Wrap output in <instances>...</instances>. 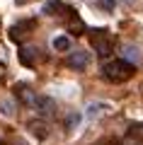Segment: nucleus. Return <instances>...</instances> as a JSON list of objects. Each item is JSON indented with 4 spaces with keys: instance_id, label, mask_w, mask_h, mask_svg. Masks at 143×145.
Wrapping results in <instances>:
<instances>
[{
    "instance_id": "nucleus-10",
    "label": "nucleus",
    "mask_w": 143,
    "mask_h": 145,
    "mask_svg": "<svg viewBox=\"0 0 143 145\" xmlns=\"http://www.w3.org/2000/svg\"><path fill=\"white\" fill-rule=\"evenodd\" d=\"M53 48L61 51V53L71 51V39H68V36H56V39H53Z\"/></svg>"
},
{
    "instance_id": "nucleus-6",
    "label": "nucleus",
    "mask_w": 143,
    "mask_h": 145,
    "mask_svg": "<svg viewBox=\"0 0 143 145\" xmlns=\"http://www.w3.org/2000/svg\"><path fill=\"white\" fill-rule=\"evenodd\" d=\"M17 97H20V102L27 104V106H34L36 104V94L32 92V87H27V85H17Z\"/></svg>"
},
{
    "instance_id": "nucleus-12",
    "label": "nucleus",
    "mask_w": 143,
    "mask_h": 145,
    "mask_svg": "<svg viewBox=\"0 0 143 145\" xmlns=\"http://www.w3.org/2000/svg\"><path fill=\"white\" fill-rule=\"evenodd\" d=\"M29 128L34 131V135H39V138H46V126H44V123H39V121H32Z\"/></svg>"
},
{
    "instance_id": "nucleus-8",
    "label": "nucleus",
    "mask_w": 143,
    "mask_h": 145,
    "mask_svg": "<svg viewBox=\"0 0 143 145\" xmlns=\"http://www.w3.org/2000/svg\"><path fill=\"white\" fill-rule=\"evenodd\" d=\"M71 34H75V36L85 34V24L80 22V17H78V15H71Z\"/></svg>"
},
{
    "instance_id": "nucleus-14",
    "label": "nucleus",
    "mask_w": 143,
    "mask_h": 145,
    "mask_svg": "<svg viewBox=\"0 0 143 145\" xmlns=\"http://www.w3.org/2000/svg\"><path fill=\"white\" fill-rule=\"evenodd\" d=\"M100 7H104V10H114V0H100Z\"/></svg>"
},
{
    "instance_id": "nucleus-11",
    "label": "nucleus",
    "mask_w": 143,
    "mask_h": 145,
    "mask_svg": "<svg viewBox=\"0 0 143 145\" xmlns=\"http://www.w3.org/2000/svg\"><path fill=\"white\" fill-rule=\"evenodd\" d=\"M61 10H63L61 0H49V3L44 5V12H46V15H58Z\"/></svg>"
},
{
    "instance_id": "nucleus-2",
    "label": "nucleus",
    "mask_w": 143,
    "mask_h": 145,
    "mask_svg": "<svg viewBox=\"0 0 143 145\" xmlns=\"http://www.w3.org/2000/svg\"><path fill=\"white\" fill-rule=\"evenodd\" d=\"M90 41H92V48H95V51H97L102 58L112 56V48H114V36L109 34V31H102V29L92 31V34H90Z\"/></svg>"
},
{
    "instance_id": "nucleus-5",
    "label": "nucleus",
    "mask_w": 143,
    "mask_h": 145,
    "mask_svg": "<svg viewBox=\"0 0 143 145\" xmlns=\"http://www.w3.org/2000/svg\"><path fill=\"white\" fill-rule=\"evenodd\" d=\"M34 109L39 111L41 116H51V114H53V109H56V104H53V99H51V97H36Z\"/></svg>"
},
{
    "instance_id": "nucleus-3",
    "label": "nucleus",
    "mask_w": 143,
    "mask_h": 145,
    "mask_svg": "<svg viewBox=\"0 0 143 145\" xmlns=\"http://www.w3.org/2000/svg\"><path fill=\"white\" fill-rule=\"evenodd\" d=\"M66 65L73 68V70H85L90 65V53L87 51H73L71 56L66 58Z\"/></svg>"
},
{
    "instance_id": "nucleus-13",
    "label": "nucleus",
    "mask_w": 143,
    "mask_h": 145,
    "mask_svg": "<svg viewBox=\"0 0 143 145\" xmlns=\"http://www.w3.org/2000/svg\"><path fill=\"white\" fill-rule=\"evenodd\" d=\"M78 121H80V114H71V116H68L66 121H63V126H66V131H68V128H73V126H75Z\"/></svg>"
},
{
    "instance_id": "nucleus-1",
    "label": "nucleus",
    "mask_w": 143,
    "mask_h": 145,
    "mask_svg": "<svg viewBox=\"0 0 143 145\" xmlns=\"http://www.w3.org/2000/svg\"><path fill=\"white\" fill-rule=\"evenodd\" d=\"M133 72H136V68L126 58H117V61L102 63V78L109 80V82H124V80L133 78Z\"/></svg>"
},
{
    "instance_id": "nucleus-9",
    "label": "nucleus",
    "mask_w": 143,
    "mask_h": 145,
    "mask_svg": "<svg viewBox=\"0 0 143 145\" xmlns=\"http://www.w3.org/2000/svg\"><path fill=\"white\" fill-rule=\"evenodd\" d=\"M102 109H104V111H107V104H102V102H97V104H90V106H87V111H85V116H87V119H95V116H100V114H102Z\"/></svg>"
},
{
    "instance_id": "nucleus-7",
    "label": "nucleus",
    "mask_w": 143,
    "mask_h": 145,
    "mask_svg": "<svg viewBox=\"0 0 143 145\" xmlns=\"http://www.w3.org/2000/svg\"><path fill=\"white\" fill-rule=\"evenodd\" d=\"M36 48H22L20 51V61L24 63V65H34V61H36Z\"/></svg>"
},
{
    "instance_id": "nucleus-4",
    "label": "nucleus",
    "mask_w": 143,
    "mask_h": 145,
    "mask_svg": "<svg viewBox=\"0 0 143 145\" xmlns=\"http://www.w3.org/2000/svg\"><path fill=\"white\" fill-rule=\"evenodd\" d=\"M34 24H36L34 20H24V22H17V24H15V27L10 29V36L15 39V41H20V39H24V36H27V31H32V29H34Z\"/></svg>"
}]
</instances>
